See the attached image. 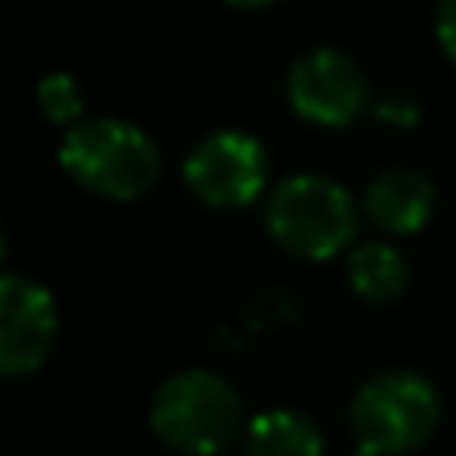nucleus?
Segmentation results:
<instances>
[{
  "label": "nucleus",
  "instance_id": "1",
  "mask_svg": "<svg viewBox=\"0 0 456 456\" xmlns=\"http://www.w3.org/2000/svg\"><path fill=\"white\" fill-rule=\"evenodd\" d=\"M240 396L216 372L184 369L152 396V433L184 456H216L240 433Z\"/></svg>",
  "mask_w": 456,
  "mask_h": 456
},
{
  "label": "nucleus",
  "instance_id": "2",
  "mask_svg": "<svg viewBox=\"0 0 456 456\" xmlns=\"http://www.w3.org/2000/svg\"><path fill=\"white\" fill-rule=\"evenodd\" d=\"M61 165L85 189L109 200H136L157 184L160 152L144 128L128 120H85L61 144Z\"/></svg>",
  "mask_w": 456,
  "mask_h": 456
},
{
  "label": "nucleus",
  "instance_id": "3",
  "mask_svg": "<svg viewBox=\"0 0 456 456\" xmlns=\"http://www.w3.org/2000/svg\"><path fill=\"white\" fill-rule=\"evenodd\" d=\"M348 420L369 456H404L436 433L441 396L417 372H380L356 388Z\"/></svg>",
  "mask_w": 456,
  "mask_h": 456
},
{
  "label": "nucleus",
  "instance_id": "4",
  "mask_svg": "<svg viewBox=\"0 0 456 456\" xmlns=\"http://www.w3.org/2000/svg\"><path fill=\"white\" fill-rule=\"evenodd\" d=\"M268 232L284 252L305 260H329L356 236L353 197L337 181L316 173L289 176L268 197Z\"/></svg>",
  "mask_w": 456,
  "mask_h": 456
},
{
  "label": "nucleus",
  "instance_id": "5",
  "mask_svg": "<svg viewBox=\"0 0 456 456\" xmlns=\"http://www.w3.org/2000/svg\"><path fill=\"white\" fill-rule=\"evenodd\" d=\"M369 77L340 48H313L289 69V101L297 117L324 128H345L369 109Z\"/></svg>",
  "mask_w": 456,
  "mask_h": 456
},
{
  "label": "nucleus",
  "instance_id": "6",
  "mask_svg": "<svg viewBox=\"0 0 456 456\" xmlns=\"http://www.w3.org/2000/svg\"><path fill=\"white\" fill-rule=\"evenodd\" d=\"M268 176L265 144L248 133H213L189 152L184 181L205 205L213 208H244L260 197Z\"/></svg>",
  "mask_w": 456,
  "mask_h": 456
},
{
  "label": "nucleus",
  "instance_id": "7",
  "mask_svg": "<svg viewBox=\"0 0 456 456\" xmlns=\"http://www.w3.org/2000/svg\"><path fill=\"white\" fill-rule=\"evenodd\" d=\"M56 340V305L37 281L4 273L0 281V372L28 377L48 361Z\"/></svg>",
  "mask_w": 456,
  "mask_h": 456
},
{
  "label": "nucleus",
  "instance_id": "8",
  "mask_svg": "<svg viewBox=\"0 0 456 456\" xmlns=\"http://www.w3.org/2000/svg\"><path fill=\"white\" fill-rule=\"evenodd\" d=\"M436 189L425 173L417 168H385L364 192V213L377 228L393 236L420 232L433 216Z\"/></svg>",
  "mask_w": 456,
  "mask_h": 456
},
{
  "label": "nucleus",
  "instance_id": "9",
  "mask_svg": "<svg viewBox=\"0 0 456 456\" xmlns=\"http://www.w3.org/2000/svg\"><path fill=\"white\" fill-rule=\"evenodd\" d=\"M244 456H324V441L305 412L268 409L244 433Z\"/></svg>",
  "mask_w": 456,
  "mask_h": 456
},
{
  "label": "nucleus",
  "instance_id": "10",
  "mask_svg": "<svg viewBox=\"0 0 456 456\" xmlns=\"http://www.w3.org/2000/svg\"><path fill=\"white\" fill-rule=\"evenodd\" d=\"M348 284L369 305H388L409 289V260L385 240H364L348 256Z\"/></svg>",
  "mask_w": 456,
  "mask_h": 456
},
{
  "label": "nucleus",
  "instance_id": "11",
  "mask_svg": "<svg viewBox=\"0 0 456 456\" xmlns=\"http://www.w3.org/2000/svg\"><path fill=\"white\" fill-rule=\"evenodd\" d=\"M37 101L53 125H72V120H80V112H85V93H80V85L69 72H53V77L40 80Z\"/></svg>",
  "mask_w": 456,
  "mask_h": 456
},
{
  "label": "nucleus",
  "instance_id": "12",
  "mask_svg": "<svg viewBox=\"0 0 456 456\" xmlns=\"http://www.w3.org/2000/svg\"><path fill=\"white\" fill-rule=\"evenodd\" d=\"M292 305H297V300H292L289 292H281V289L260 292V297L248 300V324L268 329V324H276V321H289V316H297V308Z\"/></svg>",
  "mask_w": 456,
  "mask_h": 456
},
{
  "label": "nucleus",
  "instance_id": "13",
  "mask_svg": "<svg viewBox=\"0 0 456 456\" xmlns=\"http://www.w3.org/2000/svg\"><path fill=\"white\" fill-rule=\"evenodd\" d=\"M377 117L388 120V125H417L420 120V104L404 93H385L377 101Z\"/></svg>",
  "mask_w": 456,
  "mask_h": 456
},
{
  "label": "nucleus",
  "instance_id": "14",
  "mask_svg": "<svg viewBox=\"0 0 456 456\" xmlns=\"http://www.w3.org/2000/svg\"><path fill=\"white\" fill-rule=\"evenodd\" d=\"M436 40L456 69V0H441V8H436Z\"/></svg>",
  "mask_w": 456,
  "mask_h": 456
},
{
  "label": "nucleus",
  "instance_id": "15",
  "mask_svg": "<svg viewBox=\"0 0 456 456\" xmlns=\"http://www.w3.org/2000/svg\"><path fill=\"white\" fill-rule=\"evenodd\" d=\"M224 4H232V8H268V4H276V0H224Z\"/></svg>",
  "mask_w": 456,
  "mask_h": 456
},
{
  "label": "nucleus",
  "instance_id": "16",
  "mask_svg": "<svg viewBox=\"0 0 456 456\" xmlns=\"http://www.w3.org/2000/svg\"><path fill=\"white\" fill-rule=\"evenodd\" d=\"M356 456H369V452H364V449H361V452H356Z\"/></svg>",
  "mask_w": 456,
  "mask_h": 456
}]
</instances>
